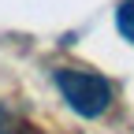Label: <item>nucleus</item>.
<instances>
[{
	"mask_svg": "<svg viewBox=\"0 0 134 134\" xmlns=\"http://www.w3.org/2000/svg\"><path fill=\"white\" fill-rule=\"evenodd\" d=\"M115 30L134 45V0H123L119 8H115Z\"/></svg>",
	"mask_w": 134,
	"mask_h": 134,
	"instance_id": "obj_2",
	"label": "nucleus"
},
{
	"mask_svg": "<svg viewBox=\"0 0 134 134\" xmlns=\"http://www.w3.org/2000/svg\"><path fill=\"white\" fill-rule=\"evenodd\" d=\"M0 134H11V130H0Z\"/></svg>",
	"mask_w": 134,
	"mask_h": 134,
	"instance_id": "obj_4",
	"label": "nucleus"
},
{
	"mask_svg": "<svg viewBox=\"0 0 134 134\" xmlns=\"http://www.w3.org/2000/svg\"><path fill=\"white\" fill-rule=\"evenodd\" d=\"M56 90L67 100V108L75 115H82V119H97L112 104V82L97 71H86V67H60Z\"/></svg>",
	"mask_w": 134,
	"mask_h": 134,
	"instance_id": "obj_1",
	"label": "nucleus"
},
{
	"mask_svg": "<svg viewBox=\"0 0 134 134\" xmlns=\"http://www.w3.org/2000/svg\"><path fill=\"white\" fill-rule=\"evenodd\" d=\"M0 127H4V108H0Z\"/></svg>",
	"mask_w": 134,
	"mask_h": 134,
	"instance_id": "obj_3",
	"label": "nucleus"
}]
</instances>
